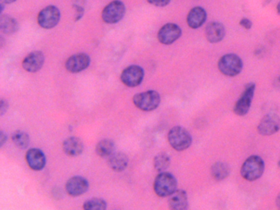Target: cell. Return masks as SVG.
<instances>
[{
    "instance_id": "1",
    "label": "cell",
    "mask_w": 280,
    "mask_h": 210,
    "mask_svg": "<svg viewBox=\"0 0 280 210\" xmlns=\"http://www.w3.org/2000/svg\"><path fill=\"white\" fill-rule=\"evenodd\" d=\"M265 171V162L259 155L247 158L241 168V176L248 182H255L261 177Z\"/></svg>"
},
{
    "instance_id": "2",
    "label": "cell",
    "mask_w": 280,
    "mask_h": 210,
    "mask_svg": "<svg viewBox=\"0 0 280 210\" xmlns=\"http://www.w3.org/2000/svg\"><path fill=\"white\" fill-rule=\"evenodd\" d=\"M218 71L226 77H236L243 71V60L235 54H227L218 60Z\"/></svg>"
},
{
    "instance_id": "3",
    "label": "cell",
    "mask_w": 280,
    "mask_h": 210,
    "mask_svg": "<svg viewBox=\"0 0 280 210\" xmlns=\"http://www.w3.org/2000/svg\"><path fill=\"white\" fill-rule=\"evenodd\" d=\"M178 187L175 176L167 172H162L154 180V190L159 197L170 196Z\"/></svg>"
},
{
    "instance_id": "4",
    "label": "cell",
    "mask_w": 280,
    "mask_h": 210,
    "mask_svg": "<svg viewBox=\"0 0 280 210\" xmlns=\"http://www.w3.org/2000/svg\"><path fill=\"white\" fill-rule=\"evenodd\" d=\"M168 140L173 149L183 151L188 149L192 143V137L189 131L184 127H173L168 134Z\"/></svg>"
},
{
    "instance_id": "5",
    "label": "cell",
    "mask_w": 280,
    "mask_h": 210,
    "mask_svg": "<svg viewBox=\"0 0 280 210\" xmlns=\"http://www.w3.org/2000/svg\"><path fill=\"white\" fill-rule=\"evenodd\" d=\"M133 103L139 110L145 112L153 111L159 107L161 98L156 90H147L135 94L133 98Z\"/></svg>"
},
{
    "instance_id": "6",
    "label": "cell",
    "mask_w": 280,
    "mask_h": 210,
    "mask_svg": "<svg viewBox=\"0 0 280 210\" xmlns=\"http://www.w3.org/2000/svg\"><path fill=\"white\" fill-rule=\"evenodd\" d=\"M126 13V6L120 0H115L106 5L102 11V19L107 24H116Z\"/></svg>"
},
{
    "instance_id": "7",
    "label": "cell",
    "mask_w": 280,
    "mask_h": 210,
    "mask_svg": "<svg viewBox=\"0 0 280 210\" xmlns=\"http://www.w3.org/2000/svg\"><path fill=\"white\" fill-rule=\"evenodd\" d=\"M255 91H256V84L253 82L246 84L243 94L234 105V114L240 117L245 116L248 114L252 106Z\"/></svg>"
},
{
    "instance_id": "8",
    "label": "cell",
    "mask_w": 280,
    "mask_h": 210,
    "mask_svg": "<svg viewBox=\"0 0 280 210\" xmlns=\"http://www.w3.org/2000/svg\"><path fill=\"white\" fill-rule=\"evenodd\" d=\"M61 18V13L57 7L49 5L39 13L37 22L41 28L49 29L55 27Z\"/></svg>"
},
{
    "instance_id": "9",
    "label": "cell",
    "mask_w": 280,
    "mask_h": 210,
    "mask_svg": "<svg viewBox=\"0 0 280 210\" xmlns=\"http://www.w3.org/2000/svg\"><path fill=\"white\" fill-rule=\"evenodd\" d=\"M145 72L143 68L137 65H131L122 72L120 79L128 87H137L143 81Z\"/></svg>"
},
{
    "instance_id": "10",
    "label": "cell",
    "mask_w": 280,
    "mask_h": 210,
    "mask_svg": "<svg viewBox=\"0 0 280 210\" xmlns=\"http://www.w3.org/2000/svg\"><path fill=\"white\" fill-rule=\"evenodd\" d=\"M181 35L182 29L179 25L175 23H167L159 29L157 34V38L159 43L164 45H170L177 41L179 38L181 37Z\"/></svg>"
},
{
    "instance_id": "11",
    "label": "cell",
    "mask_w": 280,
    "mask_h": 210,
    "mask_svg": "<svg viewBox=\"0 0 280 210\" xmlns=\"http://www.w3.org/2000/svg\"><path fill=\"white\" fill-rule=\"evenodd\" d=\"M280 130V117L275 114L265 115L260 120L257 127V131L261 136H272Z\"/></svg>"
},
{
    "instance_id": "12",
    "label": "cell",
    "mask_w": 280,
    "mask_h": 210,
    "mask_svg": "<svg viewBox=\"0 0 280 210\" xmlns=\"http://www.w3.org/2000/svg\"><path fill=\"white\" fill-rule=\"evenodd\" d=\"M91 64V58L86 54H77L67 59L65 68L72 73H78L86 70Z\"/></svg>"
},
{
    "instance_id": "13",
    "label": "cell",
    "mask_w": 280,
    "mask_h": 210,
    "mask_svg": "<svg viewBox=\"0 0 280 210\" xmlns=\"http://www.w3.org/2000/svg\"><path fill=\"white\" fill-rule=\"evenodd\" d=\"M66 191L71 196L82 195L88 190L89 182L86 178L81 176L71 177L66 182Z\"/></svg>"
},
{
    "instance_id": "14",
    "label": "cell",
    "mask_w": 280,
    "mask_h": 210,
    "mask_svg": "<svg viewBox=\"0 0 280 210\" xmlns=\"http://www.w3.org/2000/svg\"><path fill=\"white\" fill-rule=\"evenodd\" d=\"M44 63V55L41 51L30 52L22 61V68L28 72H36L42 68Z\"/></svg>"
},
{
    "instance_id": "15",
    "label": "cell",
    "mask_w": 280,
    "mask_h": 210,
    "mask_svg": "<svg viewBox=\"0 0 280 210\" xmlns=\"http://www.w3.org/2000/svg\"><path fill=\"white\" fill-rule=\"evenodd\" d=\"M26 160L28 166L34 171L42 170L46 164V157L41 149H30L26 153Z\"/></svg>"
},
{
    "instance_id": "16",
    "label": "cell",
    "mask_w": 280,
    "mask_h": 210,
    "mask_svg": "<svg viewBox=\"0 0 280 210\" xmlns=\"http://www.w3.org/2000/svg\"><path fill=\"white\" fill-rule=\"evenodd\" d=\"M225 27L223 23L211 22L205 27V37L211 44H217L223 40L225 37Z\"/></svg>"
},
{
    "instance_id": "17",
    "label": "cell",
    "mask_w": 280,
    "mask_h": 210,
    "mask_svg": "<svg viewBox=\"0 0 280 210\" xmlns=\"http://www.w3.org/2000/svg\"><path fill=\"white\" fill-rule=\"evenodd\" d=\"M207 20V13L202 7L196 6L190 10L187 16V23L190 28L198 29L205 24Z\"/></svg>"
},
{
    "instance_id": "18",
    "label": "cell",
    "mask_w": 280,
    "mask_h": 210,
    "mask_svg": "<svg viewBox=\"0 0 280 210\" xmlns=\"http://www.w3.org/2000/svg\"><path fill=\"white\" fill-rule=\"evenodd\" d=\"M63 149L67 155L77 157L83 153L84 144L80 138L71 136L64 140L63 143Z\"/></svg>"
},
{
    "instance_id": "19",
    "label": "cell",
    "mask_w": 280,
    "mask_h": 210,
    "mask_svg": "<svg viewBox=\"0 0 280 210\" xmlns=\"http://www.w3.org/2000/svg\"><path fill=\"white\" fill-rule=\"evenodd\" d=\"M168 203L171 209H187L188 207V194L184 190H176L170 195Z\"/></svg>"
},
{
    "instance_id": "20",
    "label": "cell",
    "mask_w": 280,
    "mask_h": 210,
    "mask_svg": "<svg viewBox=\"0 0 280 210\" xmlns=\"http://www.w3.org/2000/svg\"><path fill=\"white\" fill-rule=\"evenodd\" d=\"M128 157L126 153H113L110 157L108 158V165L115 172H123L127 169L128 165Z\"/></svg>"
},
{
    "instance_id": "21",
    "label": "cell",
    "mask_w": 280,
    "mask_h": 210,
    "mask_svg": "<svg viewBox=\"0 0 280 210\" xmlns=\"http://www.w3.org/2000/svg\"><path fill=\"white\" fill-rule=\"evenodd\" d=\"M19 30V24L15 18L2 14L0 17V31L6 35H13Z\"/></svg>"
},
{
    "instance_id": "22",
    "label": "cell",
    "mask_w": 280,
    "mask_h": 210,
    "mask_svg": "<svg viewBox=\"0 0 280 210\" xmlns=\"http://www.w3.org/2000/svg\"><path fill=\"white\" fill-rule=\"evenodd\" d=\"M210 172H211L212 177L214 180H216L218 182H221L230 176V167L226 163H214L212 165Z\"/></svg>"
},
{
    "instance_id": "23",
    "label": "cell",
    "mask_w": 280,
    "mask_h": 210,
    "mask_svg": "<svg viewBox=\"0 0 280 210\" xmlns=\"http://www.w3.org/2000/svg\"><path fill=\"white\" fill-rule=\"evenodd\" d=\"M115 150H116L115 143L112 140H108V139L100 140L95 147V152L97 153V155L101 158L110 157L113 153H115Z\"/></svg>"
},
{
    "instance_id": "24",
    "label": "cell",
    "mask_w": 280,
    "mask_h": 210,
    "mask_svg": "<svg viewBox=\"0 0 280 210\" xmlns=\"http://www.w3.org/2000/svg\"><path fill=\"white\" fill-rule=\"evenodd\" d=\"M12 140L16 146L21 149H26L30 144V136L25 131H16L12 135Z\"/></svg>"
},
{
    "instance_id": "25",
    "label": "cell",
    "mask_w": 280,
    "mask_h": 210,
    "mask_svg": "<svg viewBox=\"0 0 280 210\" xmlns=\"http://www.w3.org/2000/svg\"><path fill=\"white\" fill-rule=\"evenodd\" d=\"M171 160L170 155L166 153H159L154 158V167L155 170L162 173L167 170L170 167Z\"/></svg>"
},
{
    "instance_id": "26",
    "label": "cell",
    "mask_w": 280,
    "mask_h": 210,
    "mask_svg": "<svg viewBox=\"0 0 280 210\" xmlns=\"http://www.w3.org/2000/svg\"><path fill=\"white\" fill-rule=\"evenodd\" d=\"M83 208L86 210H104L107 208V202L99 198L88 199L83 204Z\"/></svg>"
},
{
    "instance_id": "27",
    "label": "cell",
    "mask_w": 280,
    "mask_h": 210,
    "mask_svg": "<svg viewBox=\"0 0 280 210\" xmlns=\"http://www.w3.org/2000/svg\"><path fill=\"white\" fill-rule=\"evenodd\" d=\"M86 0H74L73 7L76 10V21H80L82 17L84 16L85 5H86Z\"/></svg>"
},
{
    "instance_id": "28",
    "label": "cell",
    "mask_w": 280,
    "mask_h": 210,
    "mask_svg": "<svg viewBox=\"0 0 280 210\" xmlns=\"http://www.w3.org/2000/svg\"><path fill=\"white\" fill-rule=\"evenodd\" d=\"M170 1L171 0H147V2L150 5L159 7V8H163L170 5Z\"/></svg>"
},
{
    "instance_id": "29",
    "label": "cell",
    "mask_w": 280,
    "mask_h": 210,
    "mask_svg": "<svg viewBox=\"0 0 280 210\" xmlns=\"http://www.w3.org/2000/svg\"><path fill=\"white\" fill-rule=\"evenodd\" d=\"M239 25H240L243 28L246 29V30H250V29H252V21L247 18H242V19L240 20V22H239Z\"/></svg>"
},
{
    "instance_id": "30",
    "label": "cell",
    "mask_w": 280,
    "mask_h": 210,
    "mask_svg": "<svg viewBox=\"0 0 280 210\" xmlns=\"http://www.w3.org/2000/svg\"><path fill=\"white\" fill-rule=\"evenodd\" d=\"M8 109H9L8 101L2 98L0 101V116H3L8 111Z\"/></svg>"
},
{
    "instance_id": "31",
    "label": "cell",
    "mask_w": 280,
    "mask_h": 210,
    "mask_svg": "<svg viewBox=\"0 0 280 210\" xmlns=\"http://www.w3.org/2000/svg\"><path fill=\"white\" fill-rule=\"evenodd\" d=\"M8 136L4 131H0V147L4 146V144L7 141Z\"/></svg>"
},
{
    "instance_id": "32",
    "label": "cell",
    "mask_w": 280,
    "mask_h": 210,
    "mask_svg": "<svg viewBox=\"0 0 280 210\" xmlns=\"http://www.w3.org/2000/svg\"><path fill=\"white\" fill-rule=\"evenodd\" d=\"M273 86L276 90H280V76L273 80Z\"/></svg>"
},
{
    "instance_id": "33",
    "label": "cell",
    "mask_w": 280,
    "mask_h": 210,
    "mask_svg": "<svg viewBox=\"0 0 280 210\" xmlns=\"http://www.w3.org/2000/svg\"><path fill=\"white\" fill-rule=\"evenodd\" d=\"M275 203L277 207L280 209V192L278 193V195L276 197Z\"/></svg>"
},
{
    "instance_id": "34",
    "label": "cell",
    "mask_w": 280,
    "mask_h": 210,
    "mask_svg": "<svg viewBox=\"0 0 280 210\" xmlns=\"http://www.w3.org/2000/svg\"><path fill=\"white\" fill-rule=\"evenodd\" d=\"M0 1L5 3V5H11L13 3H15L17 0H0Z\"/></svg>"
},
{
    "instance_id": "35",
    "label": "cell",
    "mask_w": 280,
    "mask_h": 210,
    "mask_svg": "<svg viewBox=\"0 0 280 210\" xmlns=\"http://www.w3.org/2000/svg\"><path fill=\"white\" fill-rule=\"evenodd\" d=\"M276 9H277V13H278V15H280V2H278V4H277Z\"/></svg>"
},
{
    "instance_id": "36",
    "label": "cell",
    "mask_w": 280,
    "mask_h": 210,
    "mask_svg": "<svg viewBox=\"0 0 280 210\" xmlns=\"http://www.w3.org/2000/svg\"><path fill=\"white\" fill-rule=\"evenodd\" d=\"M278 167H279L280 168V159H279V160H278Z\"/></svg>"
}]
</instances>
